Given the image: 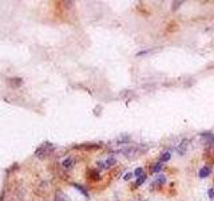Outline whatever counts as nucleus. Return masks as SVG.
Returning <instances> with one entry per match:
<instances>
[{"label": "nucleus", "mask_w": 214, "mask_h": 201, "mask_svg": "<svg viewBox=\"0 0 214 201\" xmlns=\"http://www.w3.org/2000/svg\"><path fill=\"white\" fill-rule=\"evenodd\" d=\"M54 149H55V146L52 145V143L46 142V143H43V145H40V146L36 149L35 156H36V157H39V158H42V157L48 156L51 151H54Z\"/></svg>", "instance_id": "obj_1"}, {"label": "nucleus", "mask_w": 214, "mask_h": 201, "mask_svg": "<svg viewBox=\"0 0 214 201\" xmlns=\"http://www.w3.org/2000/svg\"><path fill=\"white\" fill-rule=\"evenodd\" d=\"M211 173V168L210 166H203L202 169L199 170V177L201 178H205V177H207V176H209V174Z\"/></svg>", "instance_id": "obj_2"}, {"label": "nucleus", "mask_w": 214, "mask_h": 201, "mask_svg": "<svg viewBox=\"0 0 214 201\" xmlns=\"http://www.w3.org/2000/svg\"><path fill=\"white\" fill-rule=\"evenodd\" d=\"M72 165H74V160L71 158V157L66 158V160H64V161L62 162V166L64 168V169H71V168H72Z\"/></svg>", "instance_id": "obj_3"}, {"label": "nucleus", "mask_w": 214, "mask_h": 201, "mask_svg": "<svg viewBox=\"0 0 214 201\" xmlns=\"http://www.w3.org/2000/svg\"><path fill=\"white\" fill-rule=\"evenodd\" d=\"M166 182V178H165V176H158V177L155 178V181H154V184H151V188L153 185H162V184H165Z\"/></svg>", "instance_id": "obj_4"}, {"label": "nucleus", "mask_w": 214, "mask_h": 201, "mask_svg": "<svg viewBox=\"0 0 214 201\" xmlns=\"http://www.w3.org/2000/svg\"><path fill=\"white\" fill-rule=\"evenodd\" d=\"M161 169H162V162H158L151 166V173H158Z\"/></svg>", "instance_id": "obj_5"}, {"label": "nucleus", "mask_w": 214, "mask_h": 201, "mask_svg": "<svg viewBox=\"0 0 214 201\" xmlns=\"http://www.w3.org/2000/svg\"><path fill=\"white\" fill-rule=\"evenodd\" d=\"M74 188H76V189H78L79 192H82V193L84 194L86 197H88V192H87V190H86L82 185H78V184H74Z\"/></svg>", "instance_id": "obj_6"}, {"label": "nucleus", "mask_w": 214, "mask_h": 201, "mask_svg": "<svg viewBox=\"0 0 214 201\" xmlns=\"http://www.w3.org/2000/svg\"><path fill=\"white\" fill-rule=\"evenodd\" d=\"M9 83H11V85H14V86H19V85H22V83H23V81H22L20 78H14V79H9Z\"/></svg>", "instance_id": "obj_7"}, {"label": "nucleus", "mask_w": 214, "mask_h": 201, "mask_svg": "<svg viewBox=\"0 0 214 201\" xmlns=\"http://www.w3.org/2000/svg\"><path fill=\"white\" fill-rule=\"evenodd\" d=\"M171 157V154L169 153V151H166V153H163L162 154V157H161V162H166V161H169Z\"/></svg>", "instance_id": "obj_8"}, {"label": "nucleus", "mask_w": 214, "mask_h": 201, "mask_svg": "<svg viewBox=\"0 0 214 201\" xmlns=\"http://www.w3.org/2000/svg\"><path fill=\"white\" fill-rule=\"evenodd\" d=\"M144 181H146V176H144V174H143V176H140V177L138 178V180H136L135 185H136V186H139V185H142V184H143Z\"/></svg>", "instance_id": "obj_9"}, {"label": "nucleus", "mask_w": 214, "mask_h": 201, "mask_svg": "<svg viewBox=\"0 0 214 201\" xmlns=\"http://www.w3.org/2000/svg\"><path fill=\"white\" fill-rule=\"evenodd\" d=\"M115 162H117V160L111 157V158H107V161H106V165H107V166H111V165H115Z\"/></svg>", "instance_id": "obj_10"}, {"label": "nucleus", "mask_w": 214, "mask_h": 201, "mask_svg": "<svg viewBox=\"0 0 214 201\" xmlns=\"http://www.w3.org/2000/svg\"><path fill=\"white\" fill-rule=\"evenodd\" d=\"M134 174L135 176H138V177H140V176H143V170H142V168H138V169L134 172Z\"/></svg>", "instance_id": "obj_11"}, {"label": "nucleus", "mask_w": 214, "mask_h": 201, "mask_svg": "<svg viewBox=\"0 0 214 201\" xmlns=\"http://www.w3.org/2000/svg\"><path fill=\"white\" fill-rule=\"evenodd\" d=\"M90 174L92 176V178H99V173H97V172H90Z\"/></svg>", "instance_id": "obj_12"}, {"label": "nucleus", "mask_w": 214, "mask_h": 201, "mask_svg": "<svg viewBox=\"0 0 214 201\" xmlns=\"http://www.w3.org/2000/svg\"><path fill=\"white\" fill-rule=\"evenodd\" d=\"M132 176H134V174H132V173H127V174H126V176H125V180H126V181H128V180H130V178H131Z\"/></svg>", "instance_id": "obj_13"}, {"label": "nucleus", "mask_w": 214, "mask_h": 201, "mask_svg": "<svg viewBox=\"0 0 214 201\" xmlns=\"http://www.w3.org/2000/svg\"><path fill=\"white\" fill-rule=\"evenodd\" d=\"M179 4H182V1H177V3H174L173 4V8H178Z\"/></svg>", "instance_id": "obj_14"}, {"label": "nucleus", "mask_w": 214, "mask_h": 201, "mask_svg": "<svg viewBox=\"0 0 214 201\" xmlns=\"http://www.w3.org/2000/svg\"><path fill=\"white\" fill-rule=\"evenodd\" d=\"M209 196H210V198H214V192H213V189L209 190Z\"/></svg>", "instance_id": "obj_15"}]
</instances>
